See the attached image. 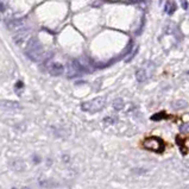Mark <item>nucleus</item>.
Returning <instances> with one entry per match:
<instances>
[{
	"label": "nucleus",
	"instance_id": "nucleus-17",
	"mask_svg": "<svg viewBox=\"0 0 189 189\" xmlns=\"http://www.w3.org/2000/svg\"><path fill=\"white\" fill-rule=\"evenodd\" d=\"M180 150H181V153H182L183 156H186V155L188 153V148H186L184 145H182V146H180Z\"/></svg>",
	"mask_w": 189,
	"mask_h": 189
},
{
	"label": "nucleus",
	"instance_id": "nucleus-3",
	"mask_svg": "<svg viewBox=\"0 0 189 189\" xmlns=\"http://www.w3.org/2000/svg\"><path fill=\"white\" fill-rule=\"evenodd\" d=\"M143 146L146 149V150H150V151H153L156 153H162L165 149V144L164 142L158 138V137H148L144 142H143Z\"/></svg>",
	"mask_w": 189,
	"mask_h": 189
},
{
	"label": "nucleus",
	"instance_id": "nucleus-11",
	"mask_svg": "<svg viewBox=\"0 0 189 189\" xmlns=\"http://www.w3.org/2000/svg\"><path fill=\"white\" fill-rule=\"evenodd\" d=\"M112 105H113V108L115 111H120V110H123V107H124V101H123V99L118 98V99L114 100Z\"/></svg>",
	"mask_w": 189,
	"mask_h": 189
},
{
	"label": "nucleus",
	"instance_id": "nucleus-9",
	"mask_svg": "<svg viewBox=\"0 0 189 189\" xmlns=\"http://www.w3.org/2000/svg\"><path fill=\"white\" fill-rule=\"evenodd\" d=\"M10 165H11L12 169H14L16 171H21L24 169V163L20 159H12L11 163H10Z\"/></svg>",
	"mask_w": 189,
	"mask_h": 189
},
{
	"label": "nucleus",
	"instance_id": "nucleus-6",
	"mask_svg": "<svg viewBox=\"0 0 189 189\" xmlns=\"http://www.w3.org/2000/svg\"><path fill=\"white\" fill-rule=\"evenodd\" d=\"M25 24V19H14V20H10L7 21V27L10 30H18L20 27H23Z\"/></svg>",
	"mask_w": 189,
	"mask_h": 189
},
{
	"label": "nucleus",
	"instance_id": "nucleus-20",
	"mask_svg": "<svg viewBox=\"0 0 189 189\" xmlns=\"http://www.w3.org/2000/svg\"><path fill=\"white\" fill-rule=\"evenodd\" d=\"M162 1H163V0H159V4H161V2H162Z\"/></svg>",
	"mask_w": 189,
	"mask_h": 189
},
{
	"label": "nucleus",
	"instance_id": "nucleus-4",
	"mask_svg": "<svg viewBox=\"0 0 189 189\" xmlns=\"http://www.w3.org/2000/svg\"><path fill=\"white\" fill-rule=\"evenodd\" d=\"M85 73V68L82 64H80L78 61H70L68 63V77L69 78H74V77H78Z\"/></svg>",
	"mask_w": 189,
	"mask_h": 189
},
{
	"label": "nucleus",
	"instance_id": "nucleus-12",
	"mask_svg": "<svg viewBox=\"0 0 189 189\" xmlns=\"http://www.w3.org/2000/svg\"><path fill=\"white\" fill-rule=\"evenodd\" d=\"M165 118H168V115L165 112H158V113L153 114L151 115V120L152 121H159V120H162V119H165Z\"/></svg>",
	"mask_w": 189,
	"mask_h": 189
},
{
	"label": "nucleus",
	"instance_id": "nucleus-2",
	"mask_svg": "<svg viewBox=\"0 0 189 189\" xmlns=\"http://www.w3.org/2000/svg\"><path fill=\"white\" fill-rule=\"evenodd\" d=\"M105 105H106V98L99 96V98H95L94 100L82 102L81 110L83 112H88V113H96V112H100L105 107Z\"/></svg>",
	"mask_w": 189,
	"mask_h": 189
},
{
	"label": "nucleus",
	"instance_id": "nucleus-1",
	"mask_svg": "<svg viewBox=\"0 0 189 189\" xmlns=\"http://www.w3.org/2000/svg\"><path fill=\"white\" fill-rule=\"evenodd\" d=\"M26 56L29 57L31 61L34 62H39L43 59L44 56V49L42 46V44L39 43V40L36 38H31L27 42L26 45V51H25Z\"/></svg>",
	"mask_w": 189,
	"mask_h": 189
},
{
	"label": "nucleus",
	"instance_id": "nucleus-14",
	"mask_svg": "<svg viewBox=\"0 0 189 189\" xmlns=\"http://www.w3.org/2000/svg\"><path fill=\"white\" fill-rule=\"evenodd\" d=\"M180 132L182 134H189V124H183L180 127Z\"/></svg>",
	"mask_w": 189,
	"mask_h": 189
},
{
	"label": "nucleus",
	"instance_id": "nucleus-18",
	"mask_svg": "<svg viewBox=\"0 0 189 189\" xmlns=\"http://www.w3.org/2000/svg\"><path fill=\"white\" fill-rule=\"evenodd\" d=\"M23 87H24V83H23L21 81H18V82L16 83V91H18V89H23Z\"/></svg>",
	"mask_w": 189,
	"mask_h": 189
},
{
	"label": "nucleus",
	"instance_id": "nucleus-5",
	"mask_svg": "<svg viewBox=\"0 0 189 189\" xmlns=\"http://www.w3.org/2000/svg\"><path fill=\"white\" fill-rule=\"evenodd\" d=\"M48 70H49V73H50L51 75L59 76L63 74L64 67H63V64H61V63H58V62H54V63H51V64L49 66Z\"/></svg>",
	"mask_w": 189,
	"mask_h": 189
},
{
	"label": "nucleus",
	"instance_id": "nucleus-13",
	"mask_svg": "<svg viewBox=\"0 0 189 189\" xmlns=\"http://www.w3.org/2000/svg\"><path fill=\"white\" fill-rule=\"evenodd\" d=\"M25 38H26V34H19L18 36H14V43L20 44L23 40H25Z\"/></svg>",
	"mask_w": 189,
	"mask_h": 189
},
{
	"label": "nucleus",
	"instance_id": "nucleus-10",
	"mask_svg": "<svg viewBox=\"0 0 189 189\" xmlns=\"http://www.w3.org/2000/svg\"><path fill=\"white\" fill-rule=\"evenodd\" d=\"M172 106L175 110H182V108H186L188 106V102L184 100H176V101H174Z\"/></svg>",
	"mask_w": 189,
	"mask_h": 189
},
{
	"label": "nucleus",
	"instance_id": "nucleus-19",
	"mask_svg": "<svg viewBox=\"0 0 189 189\" xmlns=\"http://www.w3.org/2000/svg\"><path fill=\"white\" fill-rule=\"evenodd\" d=\"M34 159H35V161H37V162H39V158H38V157H36V156L34 157Z\"/></svg>",
	"mask_w": 189,
	"mask_h": 189
},
{
	"label": "nucleus",
	"instance_id": "nucleus-8",
	"mask_svg": "<svg viewBox=\"0 0 189 189\" xmlns=\"http://www.w3.org/2000/svg\"><path fill=\"white\" fill-rule=\"evenodd\" d=\"M164 11L169 16L174 14V12L176 11V2L174 0H168L167 4H165V6H164Z\"/></svg>",
	"mask_w": 189,
	"mask_h": 189
},
{
	"label": "nucleus",
	"instance_id": "nucleus-15",
	"mask_svg": "<svg viewBox=\"0 0 189 189\" xmlns=\"http://www.w3.org/2000/svg\"><path fill=\"white\" fill-rule=\"evenodd\" d=\"M180 2H181V6H182V8L183 10H188L189 5H188V0H180Z\"/></svg>",
	"mask_w": 189,
	"mask_h": 189
},
{
	"label": "nucleus",
	"instance_id": "nucleus-7",
	"mask_svg": "<svg viewBox=\"0 0 189 189\" xmlns=\"http://www.w3.org/2000/svg\"><path fill=\"white\" fill-rule=\"evenodd\" d=\"M136 77H137V81H138V82H144V81H146V80H148L149 74H148V72H146V69H145V68H140V69H138V70H137V73H136Z\"/></svg>",
	"mask_w": 189,
	"mask_h": 189
},
{
	"label": "nucleus",
	"instance_id": "nucleus-16",
	"mask_svg": "<svg viewBox=\"0 0 189 189\" xmlns=\"http://www.w3.org/2000/svg\"><path fill=\"white\" fill-rule=\"evenodd\" d=\"M117 120L114 118H105L104 119V123H107V124H114Z\"/></svg>",
	"mask_w": 189,
	"mask_h": 189
}]
</instances>
